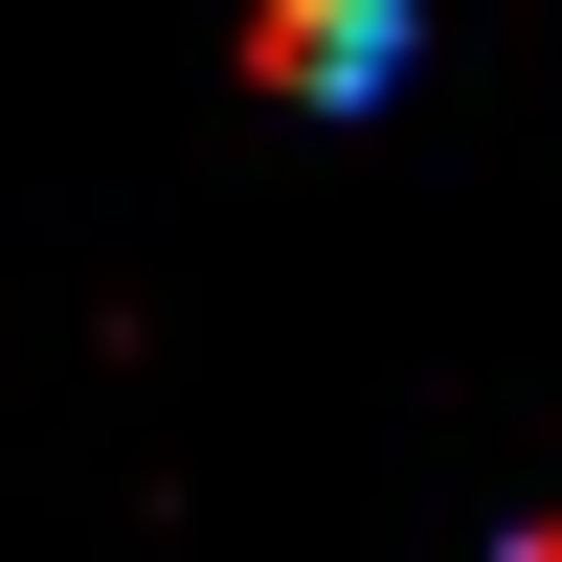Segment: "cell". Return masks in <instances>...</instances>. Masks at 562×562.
<instances>
[{
	"label": "cell",
	"instance_id": "obj_1",
	"mask_svg": "<svg viewBox=\"0 0 562 562\" xmlns=\"http://www.w3.org/2000/svg\"><path fill=\"white\" fill-rule=\"evenodd\" d=\"M405 0H270V90H383Z\"/></svg>",
	"mask_w": 562,
	"mask_h": 562
},
{
	"label": "cell",
	"instance_id": "obj_2",
	"mask_svg": "<svg viewBox=\"0 0 562 562\" xmlns=\"http://www.w3.org/2000/svg\"><path fill=\"white\" fill-rule=\"evenodd\" d=\"M518 562H562V518H540V540H518Z\"/></svg>",
	"mask_w": 562,
	"mask_h": 562
}]
</instances>
